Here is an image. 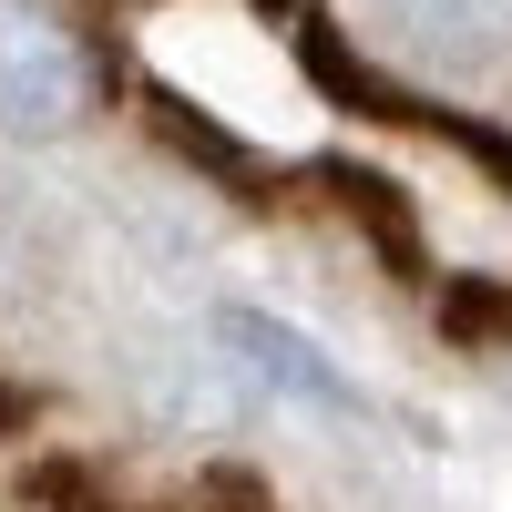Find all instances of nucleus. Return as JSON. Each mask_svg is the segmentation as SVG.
Wrapping results in <instances>:
<instances>
[{
  "label": "nucleus",
  "mask_w": 512,
  "mask_h": 512,
  "mask_svg": "<svg viewBox=\"0 0 512 512\" xmlns=\"http://www.w3.org/2000/svg\"><path fill=\"white\" fill-rule=\"evenodd\" d=\"M93 103H103V72H93V52L72 41V21L41 11V0H0V134L52 144V134H72Z\"/></svg>",
  "instance_id": "f257e3e1"
},
{
  "label": "nucleus",
  "mask_w": 512,
  "mask_h": 512,
  "mask_svg": "<svg viewBox=\"0 0 512 512\" xmlns=\"http://www.w3.org/2000/svg\"><path fill=\"white\" fill-rule=\"evenodd\" d=\"M216 338L236 349V369L246 379H267V390H287V400H308V410H349V379H338L297 328H277V318H256V308H226L216 318Z\"/></svg>",
  "instance_id": "f03ea898"
},
{
  "label": "nucleus",
  "mask_w": 512,
  "mask_h": 512,
  "mask_svg": "<svg viewBox=\"0 0 512 512\" xmlns=\"http://www.w3.org/2000/svg\"><path fill=\"white\" fill-rule=\"evenodd\" d=\"M390 21L441 62H482L502 52V0H390Z\"/></svg>",
  "instance_id": "7ed1b4c3"
},
{
  "label": "nucleus",
  "mask_w": 512,
  "mask_h": 512,
  "mask_svg": "<svg viewBox=\"0 0 512 512\" xmlns=\"http://www.w3.org/2000/svg\"><path fill=\"white\" fill-rule=\"evenodd\" d=\"M195 512H267V502H256V482H205Z\"/></svg>",
  "instance_id": "20e7f679"
}]
</instances>
